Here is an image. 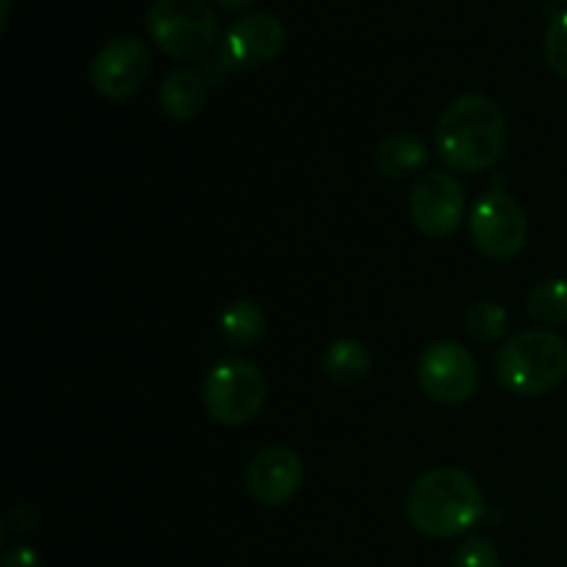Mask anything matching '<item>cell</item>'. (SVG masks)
Returning a JSON list of instances; mask_svg holds the SVG:
<instances>
[{"label":"cell","mask_w":567,"mask_h":567,"mask_svg":"<svg viewBox=\"0 0 567 567\" xmlns=\"http://www.w3.org/2000/svg\"><path fill=\"white\" fill-rule=\"evenodd\" d=\"M321 365H324V374L330 377V382L349 388L358 385V382H363L371 374L374 360H371V352L365 349L363 341H358V338H341V341H332L327 347Z\"/></svg>","instance_id":"obj_14"},{"label":"cell","mask_w":567,"mask_h":567,"mask_svg":"<svg viewBox=\"0 0 567 567\" xmlns=\"http://www.w3.org/2000/svg\"><path fill=\"white\" fill-rule=\"evenodd\" d=\"M419 385L432 402L463 404L480 391V363L457 341H435L419 358Z\"/></svg>","instance_id":"obj_7"},{"label":"cell","mask_w":567,"mask_h":567,"mask_svg":"<svg viewBox=\"0 0 567 567\" xmlns=\"http://www.w3.org/2000/svg\"><path fill=\"white\" fill-rule=\"evenodd\" d=\"M150 66H153V55L142 39L114 37L92 59L89 81L103 97L127 100L144 86Z\"/></svg>","instance_id":"obj_10"},{"label":"cell","mask_w":567,"mask_h":567,"mask_svg":"<svg viewBox=\"0 0 567 567\" xmlns=\"http://www.w3.org/2000/svg\"><path fill=\"white\" fill-rule=\"evenodd\" d=\"M404 513L421 535L449 540L474 529L485 515V496L463 468H432L413 482Z\"/></svg>","instance_id":"obj_2"},{"label":"cell","mask_w":567,"mask_h":567,"mask_svg":"<svg viewBox=\"0 0 567 567\" xmlns=\"http://www.w3.org/2000/svg\"><path fill=\"white\" fill-rule=\"evenodd\" d=\"M33 526H37V513H33L28 504H20V507H14L9 515H6V529L14 532V535L33 532Z\"/></svg>","instance_id":"obj_20"},{"label":"cell","mask_w":567,"mask_h":567,"mask_svg":"<svg viewBox=\"0 0 567 567\" xmlns=\"http://www.w3.org/2000/svg\"><path fill=\"white\" fill-rule=\"evenodd\" d=\"M269 396L264 371L244 358L221 360L203 382L205 413L221 426H244L260 415Z\"/></svg>","instance_id":"obj_5"},{"label":"cell","mask_w":567,"mask_h":567,"mask_svg":"<svg viewBox=\"0 0 567 567\" xmlns=\"http://www.w3.org/2000/svg\"><path fill=\"white\" fill-rule=\"evenodd\" d=\"M147 31L169 59L203 61L214 50L219 22L208 0H153Z\"/></svg>","instance_id":"obj_4"},{"label":"cell","mask_w":567,"mask_h":567,"mask_svg":"<svg viewBox=\"0 0 567 567\" xmlns=\"http://www.w3.org/2000/svg\"><path fill=\"white\" fill-rule=\"evenodd\" d=\"M437 155L454 172L476 175L498 164L507 150V120L487 94H460L435 125Z\"/></svg>","instance_id":"obj_1"},{"label":"cell","mask_w":567,"mask_h":567,"mask_svg":"<svg viewBox=\"0 0 567 567\" xmlns=\"http://www.w3.org/2000/svg\"><path fill=\"white\" fill-rule=\"evenodd\" d=\"M247 491L255 502L266 504V507H282L291 502L299 493L305 482V463L291 446H266L249 460L247 474Z\"/></svg>","instance_id":"obj_11"},{"label":"cell","mask_w":567,"mask_h":567,"mask_svg":"<svg viewBox=\"0 0 567 567\" xmlns=\"http://www.w3.org/2000/svg\"><path fill=\"white\" fill-rule=\"evenodd\" d=\"M496 377L515 396H546L567 377L565 338L551 330L515 332L496 352Z\"/></svg>","instance_id":"obj_3"},{"label":"cell","mask_w":567,"mask_h":567,"mask_svg":"<svg viewBox=\"0 0 567 567\" xmlns=\"http://www.w3.org/2000/svg\"><path fill=\"white\" fill-rule=\"evenodd\" d=\"M219 336L233 349H252L266 336V313L252 299H236L219 316Z\"/></svg>","instance_id":"obj_15"},{"label":"cell","mask_w":567,"mask_h":567,"mask_svg":"<svg viewBox=\"0 0 567 567\" xmlns=\"http://www.w3.org/2000/svg\"><path fill=\"white\" fill-rule=\"evenodd\" d=\"M0 567H42V559L33 548L20 546V548H11L9 554L3 557V565Z\"/></svg>","instance_id":"obj_21"},{"label":"cell","mask_w":567,"mask_h":567,"mask_svg":"<svg viewBox=\"0 0 567 567\" xmlns=\"http://www.w3.org/2000/svg\"><path fill=\"white\" fill-rule=\"evenodd\" d=\"M526 313L543 330H557L567 324V277L537 282L526 299Z\"/></svg>","instance_id":"obj_16"},{"label":"cell","mask_w":567,"mask_h":567,"mask_svg":"<svg viewBox=\"0 0 567 567\" xmlns=\"http://www.w3.org/2000/svg\"><path fill=\"white\" fill-rule=\"evenodd\" d=\"M468 236L485 258L513 260L526 247L529 219L518 199L507 192H491L471 210Z\"/></svg>","instance_id":"obj_6"},{"label":"cell","mask_w":567,"mask_h":567,"mask_svg":"<svg viewBox=\"0 0 567 567\" xmlns=\"http://www.w3.org/2000/svg\"><path fill=\"white\" fill-rule=\"evenodd\" d=\"M507 324L509 316L498 302H476L465 313V330L480 343L502 341L504 332H507Z\"/></svg>","instance_id":"obj_17"},{"label":"cell","mask_w":567,"mask_h":567,"mask_svg":"<svg viewBox=\"0 0 567 567\" xmlns=\"http://www.w3.org/2000/svg\"><path fill=\"white\" fill-rule=\"evenodd\" d=\"M288 42V31L282 20L271 11H252L244 14L241 20L233 22L227 33L221 37L219 59L225 61L227 70L249 72L269 66L277 61Z\"/></svg>","instance_id":"obj_9"},{"label":"cell","mask_w":567,"mask_h":567,"mask_svg":"<svg viewBox=\"0 0 567 567\" xmlns=\"http://www.w3.org/2000/svg\"><path fill=\"white\" fill-rule=\"evenodd\" d=\"M158 105L172 120H194L208 105V81L194 70H172L158 89Z\"/></svg>","instance_id":"obj_12"},{"label":"cell","mask_w":567,"mask_h":567,"mask_svg":"<svg viewBox=\"0 0 567 567\" xmlns=\"http://www.w3.org/2000/svg\"><path fill=\"white\" fill-rule=\"evenodd\" d=\"M465 216L463 183L454 175L432 169L415 177L410 188V219L426 238H449Z\"/></svg>","instance_id":"obj_8"},{"label":"cell","mask_w":567,"mask_h":567,"mask_svg":"<svg viewBox=\"0 0 567 567\" xmlns=\"http://www.w3.org/2000/svg\"><path fill=\"white\" fill-rule=\"evenodd\" d=\"M6 20H9V0H3V25Z\"/></svg>","instance_id":"obj_23"},{"label":"cell","mask_w":567,"mask_h":567,"mask_svg":"<svg viewBox=\"0 0 567 567\" xmlns=\"http://www.w3.org/2000/svg\"><path fill=\"white\" fill-rule=\"evenodd\" d=\"M374 164L380 175H385L388 181H402V177L413 175V172H419L426 164L424 138L404 131L391 133V136H385L377 144Z\"/></svg>","instance_id":"obj_13"},{"label":"cell","mask_w":567,"mask_h":567,"mask_svg":"<svg viewBox=\"0 0 567 567\" xmlns=\"http://www.w3.org/2000/svg\"><path fill=\"white\" fill-rule=\"evenodd\" d=\"M452 567H502V557L487 537H468L454 551Z\"/></svg>","instance_id":"obj_19"},{"label":"cell","mask_w":567,"mask_h":567,"mask_svg":"<svg viewBox=\"0 0 567 567\" xmlns=\"http://www.w3.org/2000/svg\"><path fill=\"white\" fill-rule=\"evenodd\" d=\"M543 50H546V64L567 81V9L559 11L551 25H548Z\"/></svg>","instance_id":"obj_18"},{"label":"cell","mask_w":567,"mask_h":567,"mask_svg":"<svg viewBox=\"0 0 567 567\" xmlns=\"http://www.w3.org/2000/svg\"><path fill=\"white\" fill-rule=\"evenodd\" d=\"M216 6H221L225 11H244L255 3V0H214Z\"/></svg>","instance_id":"obj_22"}]
</instances>
